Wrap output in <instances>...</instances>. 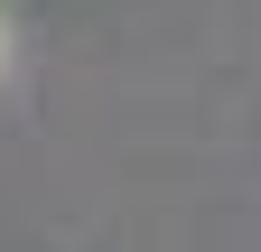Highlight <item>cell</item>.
I'll return each mask as SVG.
<instances>
[{
	"label": "cell",
	"instance_id": "1",
	"mask_svg": "<svg viewBox=\"0 0 261 252\" xmlns=\"http://www.w3.org/2000/svg\"><path fill=\"white\" fill-rule=\"evenodd\" d=\"M0 66H10V28H0Z\"/></svg>",
	"mask_w": 261,
	"mask_h": 252
}]
</instances>
